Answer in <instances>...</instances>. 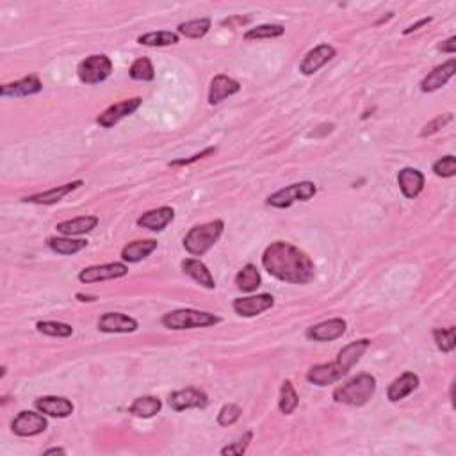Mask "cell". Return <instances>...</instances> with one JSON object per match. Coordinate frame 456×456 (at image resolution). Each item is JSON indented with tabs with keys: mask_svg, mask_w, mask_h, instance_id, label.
I'll list each match as a JSON object with an SVG mask.
<instances>
[{
	"mask_svg": "<svg viewBox=\"0 0 456 456\" xmlns=\"http://www.w3.org/2000/svg\"><path fill=\"white\" fill-rule=\"evenodd\" d=\"M262 265L276 280L305 285L315 278V265L305 251L285 240H276L265 248Z\"/></svg>",
	"mask_w": 456,
	"mask_h": 456,
	"instance_id": "6da1fadb",
	"label": "cell"
},
{
	"mask_svg": "<svg viewBox=\"0 0 456 456\" xmlns=\"http://www.w3.org/2000/svg\"><path fill=\"white\" fill-rule=\"evenodd\" d=\"M376 392V378L368 373H362V375L355 376L350 382L344 383V385L337 387L333 390V400L337 403L343 405H351V407H362V405L368 403Z\"/></svg>",
	"mask_w": 456,
	"mask_h": 456,
	"instance_id": "7a4b0ae2",
	"label": "cell"
},
{
	"mask_svg": "<svg viewBox=\"0 0 456 456\" xmlns=\"http://www.w3.org/2000/svg\"><path fill=\"white\" fill-rule=\"evenodd\" d=\"M225 230V223L221 220L211 221V223L198 225V227H193L186 233L184 237V248L195 257L207 253L214 244L218 243V239L221 237Z\"/></svg>",
	"mask_w": 456,
	"mask_h": 456,
	"instance_id": "3957f363",
	"label": "cell"
},
{
	"mask_svg": "<svg viewBox=\"0 0 456 456\" xmlns=\"http://www.w3.org/2000/svg\"><path fill=\"white\" fill-rule=\"evenodd\" d=\"M221 321L220 315L211 312L193 310V308H181V310L168 312L163 318V325L170 330H193L214 326Z\"/></svg>",
	"mask_w": 456,
	"mask_h": 456,
	"instance_id": "277c9868",
	"label": "cell"
},
{
	"mask_svg": "<svg viewBox=\"0 0 456 456\" xmlns=\"http://www.w3.org/2000/svg\"><path fill=\"white\" fill-rule=\"evenodd\" d=\"M315 193H318V188L314 182H298V184L287 186V188L273 193L268 198V206L276 207V209H287L296 202H307V200L314 198Z\"/></svg>",
	"mask_w": 456,
	"mask_h": 456,
	"instance_id": "5b68a950",
	"label": "cell"
},
{
	"mask_svg": "<svg viewBox=\"0 0 456 456\" xmlns=\"http://www.w3.org/2000/svg\"><path fill=\"white\" fill-rule=\"evenodd\" d=\"M113 71V61L109 59L103 54H95V56H89L78 64L77 75L81 78V82L84 84H98L103 82Z\"/></svg>",
	"mask_w": 456,
	"mask_h": 456,
	"instance_id": "8992f818",
	"label": "cell"
},
{
	"mask_svg": "<svg viewBox=\"0 0 456 456\" xmlns=\"http://www.w3.org/2000/svg\"><path fill=\"white\" fill-rule=\"evenodd\" d=\"M46 428H49L46 419L41 414H36V412L31 410L20 412L14 417V421L11 422V430L18 437H36L45 432Z\"/></svg>",
	"mask_w": 456,
	"mask_h": 456,
	"instance_id": "52a82bcc",
	"label": "cell"
},
{
	"mask_svg": "<svg viewBox=\"0 0 456 456\" xmlns=\"http://www.w3.org/2000/svg\"><path fill=\"white\" fill-rule=\"evenodd\" d=\"M128 273V268L123 262H113V264H102V265H91V268H84L78 273V280L82 283H96L106 282V280L121 278Z\"/></svg>",
	"mask_w": 456,
	"mask_h": 456,
	"instance_id": "ba28073f",
	"label": "cell"
},
{
	"mask_svg": "<svg viewBox=\"0 0 456 456\" xmlns=\"http://www.w3.org/2000/svg\"><path fill=\"white\" fill-rule=\"evenodd\" d=\"M141 103H143V98H139V96L114 103V106H111L109 109H106L98 118H96V123H98L100 127H103V128L114 127L118 121H121L123 118L134 114L136 111L141 107Z\"/></svg>",
	"mask_w": 456,
	"mask_h": 456,
	"instance_id": "9c48e42d",
	"label": "cell"
},
{
	"mask_svg": "<svg viewBox=\"0 0 456 456\" xmlns=\"http://www.w3.org/2000/svg\"><path fill=\"white\" fill-rule=\"evenodd\" d=\"M275 305V298L271 294H257V296L237 298L233 301V310L243 318H255L260 315L262 312L269 310Z\"/></svg>",
	"mask_w": 456,
	"mask_h": 456,
	"instance_id": "30bf717a",
	"label": "cell"
},
{
	"mask_svg": "<svg viewBox=\"0 0 456 456\" xmlns=\"http://www.w3.org/2000/svg\"><path fill=\"white\" fill-rule=\"evenodd\" d=\"M346 333V321L340 318L328 319V321H323L319 325L310 326L307 330V337L312 340H318V343H330V340H337Z\"/></svg>",
	"mask_w": 456,
	"mask_h": 456,
	"instance_id": "8fae6325",
	"label": "cell"
},
{
	"mask_svg": "<svg viewBox=\"0 0 456 456\" xmlns=\"http://www.w3.org/2000/svg\"><path fill=\"white\" fill-rule=\"evenodd\" d=\"M333 57H335V49H333L332 45H328V43H323V45L312 49L310 52L303 57V61H301L300 64V71L303 75H314L315 71L321 70L326 63H330Z\"/></svg>",
	"mask_w": 456,
	"mask_h": 456,
	"instance_id": "7c38bea8",
	"label": "cell"
},
{
	"mask_svg": "<svg viewBox=\"0 0 456 456\" xmlns=\"http://www.w3.org/2000/svg\"><path fill=\"white\" fill-rule=\"evenodd\" d=\"M138 321L121 312H107L98 319V330L103 333H134Z\"/></svg>",
	"mask_w": 456,
	"mask_h": 456,
	"instance_id": "4fadbf2b",
	"label": "cell"
},
{
	"mask_svg": "<svg viewBox=\"0 0 456 456\" xmlns=\"http://www.w3.org/2000/svg\"><path fill=\"white\" fill-rule=\"evenodd\" d=\"M168 401H170V407L177 412L189 410V408H206L209 405V400H207L206 394L198 389H191V387L177 390V392H171Z\"/></svg>",
	"mask_w": 456,
	"mask_h": 456,
	"instance_id": "5bb4252c",
	"label": "cell"
},
{
	"mask_svg": "<svg viewBox=\"0 0 456 456\" xmlns=\"http://www.w3.org/2000/svg\"><path fill=\"white\" fill-rule=\"evenodd\" d=\"M348 373L340 368L337 362H332V364H319L314 365L310 371L307 373V380L310 383L318 387H326L332 385V383L339 382L343 376H346Z\"/></svg>",
	"mask_w": 456,
	"mask_h": 456,
	"instance_id": "9a60e30c",
	"label": "cell"
},
{
	"mask_svg": "<svg viewBox=\"0 0 456 456\" xmlns=\"http://www.w3.org/2000/svg\"><path fill=\"white\" fill-rule=\"evenodd\" d=\"M43 89L41 81L36 75H29V77L20 78L16 82H9L0 88V95L4 98H20V96H31L36 95Z\"/></svg>",
	"mask_w": 456,
	"mask_h": 456,
	"instance_id": "2e32d148",
	"label": "cell"
},
{
	"mask_svg": "<svg viewBox=\"0 0 456 456\" xmlns=\"http://www.w3.org/2000/svg\"><path fill=\"white\" fill-rule=\"evenodd\" d=\"M34 407L38 408L41 414L50 415V417H59L64 419L68 415H71L74 412V403L66 397H61V396H43L38 397L34 401Z\"/></svg>",
	"mask_w": 456,
	"mask_h": 456,
	"instance_id": "e0dca14e",
	"label": "cell"
},
{
	"mask_svg": "<svg viewBox=\"0 0 456 456\" xmlns=\"http://www.w3.org/2000/svg\"><path fill=\"white\" fill-rule=\"evenodd\" d=\"M397 184L407 198H417L425 189V175L415 168H403L397 175Z\"/></svg>",
	"mask_w": 456,
	"mask_h": 456,
	"instance_id": "ac0fdd59",
	"label": "cell"
},
{
	"mask_svg": "<svg viewBox=\"0 0 456 456\" xmlns=\"http://www.w3.org/2000/svg\"><path fill=\"white\" fill-rule=\"evenodd\" d=\"M240 91V84L237 81H233L232 77L227 75H216L211 82L209 89V103L211 106H218V103L223 102L228 96L235 95Z\"/></svg>",
	"mask_w": 456,
	"mask_h": 456,
	"instance_id": "d6986e66",
	"label": "cell"
},
{
	"mask_svg": "<svg viewBox=\"0 0 456 456\" xmlns=\"http://www.w3.org/2000/svg\"><path fill=\"white\" fill-rule=\"evenodd\" d=\"M455 71H456V61L450 59L447 63L440 64V66H437L435 70L430 71V74L426 75L425 81L421 82V89L425 93L437 91V89H440L442 86L447 84V81L453 77Z\"/></svg>",
	"mask_w": 456,
	"mask_h": 456,
	"instance_id": "ffe728a7",
	"label": "cell"
},
{
	"mask_svg": "<svg viewBox=\"0 0 456 456\" xmlns=\"http://www.w3.org/2000/svg\"><path fill=\"white\" fill-rule=\"evenodd\" d=\"M84 184L82 181H75L70 182V184H64V186H57V188L49 189L45 193H38V195H31V196H25L24 202L27 203H38V206H52V203L61 202L66 195H70L71 191H75L77 188Z\"/></svg>",
	"mask_w": 456,
	"mask_h": 456,
	"instance_id": "44dd1931",
	"label": "cell"
},
{
	"mask_svg": "<svg viewBox=\"0 0 456 456\" xmlns=\"http://www.w3.org/2000/svg\"><path fill=\"white\" fill-rule=\"evenodd\" d=\"M175 220V211L171 207H159V209L148 211L143 214L138 220V225L141 228L153 230V232H161Z\"/></svg>",
	"mask_w": 456,
	"mask_h": 456,
	"instance_id": "7402d4cb",
	"label": "cell"
},
{
	"mask_svg": "<svg viewBox=\"0 0 456 456\" xmlns=\"http://www.w3.org/2000/svg\"><path fill=\"white\" fill-rule=\"evenodd\" d=\"M369 346H371V340L369 339H360V340H355V343H350L348 346H344L343 350L339 351L335 362L344 369V371L350 373L351 368L360 360L362 355L368 351Z\"/></svg>",
	"mask_w": 456,
	"mask_h": 456,
	"instance_id": "603a6c76",
	"label": "cell"
},
{
	"mask_svg": "<svg viewBox=\"0 0 456 456\" xmlns=\"http://www.w3.org/2000/svg\"><path fill=\"white\" fill-rule=\"evenodd\" d=\"M417 387L419 376L414 375V373H405V375H401L400 378H396L390 383L389 390H387V397H389V401H392V403H397V401L410 396Z\"/></svg>",
	"mask_w": 456,
	"mask_h": 456,
	"instance_id": "cb8c5ba5",
	"label": "cell"
},
{
	"mask_svg": "<svg viewBox=\"0 0 456 456\" xmlns=\"http://www.w3.org/2000/svg\"><path fill=\"white\" fill-rule=\"evenodd\" d=\"M182 271L188 276H191L195 282H198L200 285H203L206 289H214L216 282H214V276L211 275L209 268H207L203 262L196 260V258H186L182 260Z\"/></svg>",
	"mask_w": 456,
	"mask_h": 456,
	"instance_id": "d4e9b609",
	"label": "cell"
},
{
	"mask_svg": "<svg viewBox=\"0 0 456 456\" xmlns=\"http://www.w3.org/2000/svg\"><path fill=\"white\" fill-rule=\"evenodd\" d=\"M98 225V218L96 216H78L74 220H66L57 223V232L63 233V235H82V233L91 232L93 228H96Z\"/></svg>",
	"mask_w": 456,
	"mask_h": 456,
	"instance_id": "484cf974",
	"label": "cell"
},
{
	"mask_svg": "<svg viewBox=\"0 0 456 456\" xmlns=\"http://www.w3.org/2000/svg\"><path fill=\"white\" fill-rule=\"evenodd\" d=\"M157 250V240L153 239H141L132 240L121 250V258L125 262H139L148 257L152 251Z\"/></svg>",
	"mask_w": 456,
	"mask_h": 456,
	"instance_id": "4316f807",
	"label": "cell"
},
{
	"mask_svg": "<svg viewBox=\"0 0 456 456\" xmlns=\"http://www.w3.org/2000/svg\"><path fill=\"white\" fill-rule=\"evenodd\" d=\"M161 408H163V401L156 396H141L138 400H134V403L131 405L128 412L136 417L150 419L156 414H159Z\"/></svg>",
	"mask_w": 456,
	"mask_h": 456,
	"instance_id": "83f0119b",
	"label": "cell"
},
{
	"mask_svg": "<svg viewBox=\"0 0 456 456\" xmlns=\"http://www.w3.org/2000/svg\"><path fill=\"white\" fill-rule=\"evenodd\" d=\"M262 278L260 273H258L257 265L246 264L235 276V285L237 289L243 290V293H253L260 287Z\"/></svg>",
	"mask_w": 456,
	"mask_h": 456,
	"instance_id": "f1b7e54d",
	"label": "cell"
},
{
	"mask_svg": "<svg viewBox=\"0 0 456 456\" xmlns=\"http://www.w3.org/2000/svg\"><path fill=\"white\" fill-rule=\"evenodd\" d=\"M50 250H54L56 253L61 255H74L78 253L81 250H84L88 246V240L84 239H71V237H50L46 240Z\"/></svg>",
	"mask_w": 456,
	"mask_h": 456,
	"instance_id": "f546056e",
	"label": "cell"
},
{
	"mask_svg": "<svg viewBox=\"0 0 456 456\" xmlns=\"http://www.w3.org/2000/svg\"><path fill=\"white\" fill-rule=\"evenodd\" d=\"M139 45L145 46H170L177 45L181 41L177 32L170 31H159V32H148V34H143L138 38Z\"/></svg>",
	"mask_w": 456,
	"mask_h": 456,
	"instance_id": "4dcf8cb0",
	"label": "cell"
},
{
	"mask_svg": "<svg viewBox=\"0 0 456 456\" xmlns=\"http://www.w3.org/2000/svg\"><path fill=\"white\" fill-rule=\"evenodd\" d=\"M211 20L209 18H198V20H189L178 25V34L191 39H200L209 32Z\"/></svg>",
	"mask_w": 456,
	"mask_h": 456,
	"instance_id": "1f68e13d",
	"label": "cell"
},
{
	"mask_svg": "<svg viewBox=\"0 0 456 456\" xmlns=\"http://www.w3.org/2000/svg\"><path fill=\"white\" fill-rule=\"evenodd\" d=\"M298 403H300V396H298V392L294 390L293 383H290L289 380H285V382L282 383V389H280V410H282V414L290 415L296 410Z\"/></svg>",
	"mask_w": 456,
	"mask_h": 456,
	"instance_id": "d6a6232c",
	"label": "cell"
},
{
	"mask_svg": "<svg viewBox=\"0 0 456 456\" xmlns=\"http://www.w3.org/2000/svg\"><path fill=\"white\" fill-rule=\"evenodd\" d=\"M131 77L134 81H143V82H150L156 78V70H153V64L148 57H139L138 61H134L128 70Z\"/></svg>",
	"mask_w": 456,
	"mask_h": 456,
	"instance_id": "836d02e7",
	"label": "cell"
},
{
	"mask_svg": "<svg viewBox=\"0 0 456 456\" xmlns=\"http://www.w3.org/2000/svg\"><path fill=\"white\" fill-rule=\"evenodd\" d=\"M285 29L282 25L275 24H264L258 25V27L250 29V31L244 34V39H271V38H280L283 36Z\"/></svg>",
	"mask_w": 456,
	"mask_h": 456,
	"instance_id": "e575fe53",
	"label": "cell"
},
{
	"mask_svg": "<svg viewBox=\"0 0 456 456\" xmlns=\"http://www.w3.org/2000/svg\"><path fill=\"white\" fill-rule=\"evenodd\" d=\"M456 328L455 326H447V328H435L433 330V339H435L437 348H439L442 353H451L456 346L455 340Z\"/></svg>",
	"mask_w": 456,
	"mask_h": 456,
	"instance_id": "d590c367",
	"label": "cell"
},
{
	"mask_svg": "<svg viewBox=\"0 0 456 456\" xmlns=\"http://www.w3.org/2000/svg\"><path fill=\"white\" fill-rule=\"evenodd\" d=\"M36 328H38V332L45 333V335H50V337H70L71 333H74V328H71L70 325H66V323H59V321H39L38 325H36Z\"/></svg>",
	"mask_w": 456,
	"mask_h": 456,
	"instance_id": "8d00e7d4",
	"label": "cell"
},
{
	"mask_svg": "<svg viewBox=\"0 0 456 456\" xmlns=\"http://www.w3.org/2000/svg\"><path fill=\"white\" fill-rule=\"evenodd\" d=\"M240 414H243V410H240L239 405H235V403L225 405V407L220 410V414H218V425L220 426L235 425V422L239 421Z\"/></svg>",
	"mask_w": 456,
	"mask_h": 456,
	"instance_id": "74e56055",
	"label": "cell"
},
{
	"mask_svg": "<svg viewBox=\"0 0 456 456\" xmlns=\"http://www.w3.org/2000/svg\"><path fill=\"white\" fill-rule=\"evenodd\" d=\"M433 171H435L437 177H442V178L455 177L456 175V159L453 156L442 157V159H439L435 164H433Z\"/></svg>",
	"mask_w": 456,
	"mask_h": 456,
	"instance_id": "f35d334b",
	"label": "cell"
},
{
	"mask_svg": "<svg viewBox=\"0 0 456 456\" xmlns=\"http://www.w3.org/2000/svg\"><path fill=\"white\" fill-rule=\"evenodd\" d=\"M451 120H453V114H451V113L442 114V116H437L435 120H432V121H430V123H426L425 127H422L421 136H422V138H426V136L435 134V132H439L440 128L446 127V125L450 123Z\"/></svg>",
	"mask_w": 456,
	"mask_h": 456,
	"instance_id": "ab89813d",
	"label": "cell"
},
{
	"mask_svg": "<svg viewBox=\"0 0 456 456\" xmlns=\"http://www.w3.org/2000/svg\"><path fill=\"white\" fill-rule=\"evenodd\" d=\"M251 437H253V435H251V432H246V433H244L243 439L235 440V442L230 444V446L223 447V450H221V455H237V456L244 455V453H246L248 446H250Z\"/></svg>",
	"mask_w": 456,
	"mask_h": 456,
	"instance_id": "60d3db41",
	"label": "cell"
},
{
	"mask_svg": "<svg viewBox=\"0 0 456 456\" xmlns=\"http://www.w3.org/2000/svg\"><path fill=\"white\" fill-rule=\"evenodd\" d=\"M213 153H216V148H207V150H203L202 153H196V156H193V157H189V159H178V161H173V163H170V166H188V164H193V163H196V161H200V159H203V157H207V156H213Z\"/></svg>",
	"mask_w": 456,
	"mask_h": 456,
	"instance_id": "b9f144b4",
	"label": "cell"
},
{
	"mask_svg": "<svg viewBox=\"0 0 456 456\" xmlns=\"http://www.w3.org/2000/svg\"><path fill=\"white\" fill-rule=\"evenodd\" d=\"M439 50H440V52H444V54H455L456 52V38H455V36H453V38L446 39V41H444L442 45L439 46Z\"/></svg>",
	"mask_w": 456,
	"mask_h": 456,
	"instance_id": "7bdbcfd3",
	"label": "cell"
},
{
	"mask_svg": "<svg viewBox=\"0 0 456 456\" xmlns=\"http://www.w3.org/2000/svg\"><path fill=\"white\" fill-rule=\"evenodd\" d=\"M428 24H432V18H422V20H419L417 24H414V25H410V27H408V29H405L403 34H405V36H407V34H412V32L419 31V29L425 27V25H428Z\"/></svg>",
	"mask_w": 456,
	"mask_h": 456,
	"instance_id": "ee69618b",
	"label": "cell"
},
{
	"mask_svg": "<svg viewBox=\"0 0 456 456\" xmlns=\"http://www.w3.org/2000/svg\"><path fill=\"white\" fill-rule=\"evenodd\" d=\"M250 20H251L250 16H248V18L237 16V18H230V20H225L223 25H225V27H227V25H228V27H232L233 24H246V21H250Z\"/></svg>",
	"mask_w": 456,
	"mask_h": 456,
	"instance_id": "f6af8a7d",
	"label": "cell"
},
{
	"mask_svg": "<svg viewBox=\"0 0 456 456\" xmlns=\"http://www.w3.org/2000/svg\"><path fill=\"white\" fill-rule=\"evenodd\" d=\"M43 455H66V451L63 447H52V450H46Z\"/></svg>",
	"mask_w": 456,
	"mask_h": 456,
	"instance_id": "bcb514c9",
	"label": "cell"
},
{
	"mask_svg": "<svg viewBox=\"0 0 456 456\" xmlns=\"http://www.w3.org/2000/svg\"><path fill=\"white\" fill-rule=\"evenodd\" d=\"M77 298L81 301H95L96 298H93V296H84V294H77Z\"/></svg>",
	"mask_w": 456,
	"mask_h": 456,
	"instance_id": "7dc6e473",
	"label": "cell"
}]
</instances>
